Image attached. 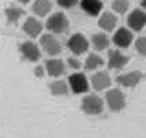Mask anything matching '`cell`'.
<instances>
[{
	"label": "cell",
	"instance_id": "6da1fadb",
	"mask_svg": "<svg viewBox=\"0 0 146 138\" xmlns=\"http://www.w3.org/2000/svg\"><path fill=\"white\" fill-rule=\"evenodd\" d=\"M81 109L90 116H98L104 112V101L97 94H86L81 101Z\"/></svg>",
	"mask_w": 146,
	"mask_h": 138
},
{
	"label": "cell",
	"instance_id": "7a4b0ae2",
	"mask_svg": "<svg viewBox=\"0 0 146 138\" xmlns=\"http://www.w3.org/2000/svg\"><path fill=\"white\" fill-rule=\"evenodd\" d=\"M45 26H46L48 30L55 33V34H63V33L68 31L70 22H68V18L63 13H55L48 18Z\"/></svg>",
	"mask_w": 146,
	"mask_h": 138
},
{
	"label": "cell",
	"instance_id": "3957f363",
	"mask_svg": "<svg viewBox=\"0 0 146 138\" xmlns=\"http://www.w3.org/2000/svg\"><path fill=\"white\" fill-rule=\"evenodd\" d=\"M105 103L108 105L109 111L120 112L126 108V94L120 89H109L105 93Z\"/></svg>",
	"mask_w": 146,
	"mask_h": 138
},
{
	"label": "cell",
	"instance_id": "277c9868",
	"mask_svg": "<svg viewBox=\"0 0 146 138\" xmlns=\"http://www.w3.org/2000/svg\"><path fill=\"white\" fill-rule=\"evenodd\" d=\"M143 78H145V74L142 71L134 70V71H128V73L117 75L116 77V83L123 86V88L134 89L135 86H138L141 82L143 81Z\"/></svg>",
	"mask_w": 146,
	"mask_h": 138
},
{
	"label": "cell",
	"instance_id": "5b68a950",
	"mask_svg": "<svg viewBox=\"0 0 146 138\" xmlns=\"http://www.w3.org/2000/svg\"><path fill=\"white\" fill-rule=\"evenodd\" d=\"M19 53L23 60L26 62H37L41 57V52L37 44H34L33 41H23L19 44Z\"/></svg>",
	"mask_w": 146,
	"mask_h": 138
},
{
	"label": "cell",
	"instance_id": "8992f818",
	"mask_svg": "<svg viewBox=\"0 0 146 138\" xmlns=\"http://www.w3.org/2000/svg\"><path fill=\"white\" fill-rule=\"evenodd\" d=\"M70 90L74 94H83L89 90V82L83 73H74L68 77Z\"/></svg>",
	"mask_w": 146,
	"mask_h": 138
},
{
	"label": "cell",
	"instance_id": "52a82bcc",
	"mask_svg": "<svg viewBox=\"0 0 146 138\" xmlns=\"http://www.w3.org/2000/svg\"><path fill=\"white\" fill-rule=\"evenodd\" d=\"M67 48L74 53V55H82L85 53L86 51L89 49V43H88V40L85 38L82 33H75V34H72L70 38H68V41H67Z\"/></svg>",
	"mask_w": 146,
	"mask_h": 138
},
{
	"label": "cell",
	"instance_id": "ba28073f",
	"mask_svg": "<svg viewBox=\"0 0 146 138\" xmlns=\"http://www.w3.org/2000/svg\"><path fill=\"white\" fill-rule=\"evenodd\" d=\"M40 44H41V48L44 49L45 53H48L51 56H56V55H59L62 52L60 41L53 34H51V33L44 34L42 37L40 38Z\"/></svg>",
	"mask_w": 146,
	"mask_h": 138
},
{
	"label": "cell",
	"instance_id": "9c48e42d",
	"mask_svg": "<svg viewBox=\"0 0 146 138\" xmlns=\"http://www.w3.org/2000/svg\"><path fill=\"white\" fill-rule=\"evenodd\" d=\"M128 60H130V57L121 53L119 49H111L108 53L107 64H108L109 70H121L127 66Z\"/></svg>",
	"mask_w": 146,
	"mask_h": 138
},
{
	"label": "cell",
	"instance_id": "30bf717a",
	"mask_svg": "<svg viewBox=\"0 0 146 138\" xmlns=\"http://www.w3.org/2000/svg\"><path fill=\"white\" fill-rule=\"evenodd\" d=\"M127 25L134 31H141L146 26V13L139 8L133 10L127 17Z\"/></svg>",
	"mask_w": 146,
	"mask_h": 138
},
{
	"label": "cell",
	"instance_id": "8fae6325",
	"mask_svg": "<svg viewBox=\"0 0 146 138\" xmlns=\"http://www.w3.org/2000/svg\"><path fill=\"white\" fill-rule=\"evenodd\" d=\"M92 86L96 92H101V90H105L107 88L111 86L112 83V79L107 71H98V73H94L92 75Z\"/></svg>",
	"mask_w": 146,
	"mask_h": 138
},
{
	"label": "cell",
	"instance_id": "7c38bea8",
	"mask_svg": "<svg viewBox=\"0 0 146 138\" xmlns=\"http://www.w3.org/2000/svg\"><path fill=\"white\" fill-rule=\"evenodd\" d=\"M133 33L131 30H128L126 27H120V29H117L116 33L113 34V38H112V41H113V44L117 47V48H128L130 44L133 43Z\"/></svg>",
	"mask_w": 146,
	"mask_h": 138
},
{
	"label": "cell",
	"instance_id": "4fadbf2b",
	"mask_svg": "<svg viewBox=\"0 0 146 138\" xmlns=\"http://www.w3.org/2000/svg\"><path fill=\"white\" fill-rule=\"evenodd\" d=\"M22 29H23V31H25L30 38H36V37H38L40 33L42 31V23H41L38 19L33 18V17H29V18L25 21Z\"/></svg>",
	"mask_w": 146,
	"mask_h": 138
},
{
	"label": "cell",
	"instance_id": "5bb4252c",
	"mask_svg": "<svg viewBox=\"0 0 146 138\" xmlns=\"http://www.w3.org/2000/svg\"><path fill=\"white\" fill-rule=\"evenodd\" d=\"M81 8L85 14L89 17H98V14L102 11V1L101 0H81Z\"/></svg>",
	"mask_w": 146,
	"mask_h": 138
},
{
	"label": "cell",
	"instance_id": "9a60e30c",
	"mask_svg": "<svg viewBox=\"0 0 146 138\" xmlns=\"http://www.w3.org/2000/svg\"><path fill=\"white\" fill-rule=\"evenodd\" d=\"M45 69L51 77H60L62 74H64L66 66H64L63 60H60L57 57H51L45 62Z\"/></svg>",
	"mask_w": 146,
	"mask_h": 138
},
{
	"label": "cell",
	"instance_id": "2e32d148",
	"mask_svg": "<svg viewBox=\"0 0 146 138\" xmlns=\"http://www.w3.org/2000/svg\"><path fill=\"white\" fill-rule=\"evenodd\" d=\"M117 23V18L112 13H104L98 19V26L105 31H112Z\"/></svg>",
	"mask_w": 146,
	"mask_h": 138
},
{
	"label": "cell",
	"instance_id": "e0dca14e",
	"mask_svg": "<svg viewBox=\"0 0 146 138\" xmlns=\"http://www.w3.org/2000/svg\"><path fill=\"white\" fill-rule=\"evenodd\" d=\"M70 90V85L63 79H57L49 83V92L52 96H67Z\"/></svg>",
	"mask_w": 146,
	"mask_h": 138
},
{
	"label": "cell",
	"instance_id": "ac0fdd59",
	"mask_svg": "<svg viewBox=\"0 0 146 138\" xmlns=\"http://www.w3.org/2000/svg\"><path fill=\"white\" fill-rule=\"evenodd\" d=\"M4 14H6L7 23H8V25H17L19 19L25 15V11H23L22 8H19V7L10 6L4 10Z\"/></svg>",
	"mask_w": 146,
	"mask_h": 138
},
{
	"label": "cell",
	"instance_id": "d6986e66",
	"mask_svg": "<svg viewBox=\"0 0 146 138\" xmlns=\"http://www.w3.org/2000/svg\"><path fill=\"white\" fill-rule=\"evenodd\" d=\"M92 44H93V48L96 51H105L109 47L111 41H109L108 36L105 33H96L92 36Z\"/></svg>",
	"mask_w": 146,
	"mask_h": 138
},
{
	"label": "cell",
	"instance_id": "ffe728a7",
	"mask_svg": "<svg viewBox=\"0 0 146 138\" xmlns=\"http://www.w3.org/2000/svg\"><path fill=\"white\" fill-rule=\"evenodd\" d=\"M52 10V3L49 0H36L32 7V11L37 17H45Z\"/></svg>",
	"mask_w": 146,
	"mask_h": 138
},
{
	"label": "cell",
	"instance_id": "44dd1931",
	"mask_svg": "<svg viewBox=\"0 0 146 138\" xmlns=\"http://www.w3.org/2000/svg\"><path fill=\"white\" fill-rule=\"evenodd\" d=\"M101 66H104V60L100 55H96V53H90L85 60V70L86 71H94V70L100 69Z\"/></svg>",
	"mask_w": 146,
	"mask_h": 138
},
{
	"label": "cell",
	"instance_id": "7402d4cb",
	"mask_svg": "<svg viewBox=\"0 0 146 138\" xmlns=\"http://www.w3.org/2000/svg\"><path fill=\"white\" fill-rule=\"evenodd\" d=\"M128 7H130L128 0H113L112 1V10H113L115 13L120 14V15L127 13Z\"/></svg>",
	"mask_w": 146,
	"mask_h": 138
},
{
	"label": "cell",
	"instance_id": "603a6c76",
	"mask_svg": "<svg viewBox=\"0 0 146 138\" xmlns=\"http://www.w3.org/2000/svg\"><path fill=\"white\" fill-rule=\"evenodd\" d=\"M135 49L137 52L142 55V56H146V37L142 36V37H138L135 40Z\"/></svg>",
	"mask_w": 146,
	"mask_h": 138
},
{
	"label": "cell",
	"instance_id": "cb8c5ba5",
	"mask_svg": "<svg viewBox=\"0 0 146 138\" xmlns=\"http://www.w3.org/2000/svg\"><path fill=\"white\" fill-rule=\"evenodd\" d=\"M67 66L70 67V69L72 70H79L81 67H82V63H81V60L79 59H76V56H71L67 59Z\"/></svg>",
	"mask_w": 146,
	"mask_h": 138
},
{
	"label": "cell",
	"instance_id": "d4e9b609",
	"mask_svg": "<svg viewBox=\"0 0 146 138\" xmlns=\"http://www.w3.org/2000/svg\"><path fill=\"white\" fill-rule=\"evenodd\" d=\"M56 1L62 8H72L74 6H76L79 0H56Z\"/></svg>",
	"mask_w": 146,
	"mask_h": 138
},
{
	"label": "cell",
	"instance_id": "484cf974",
	"mask_svg": "<svg viewBox=\"0 0 146 138\" xmlns=\"http://www.w3.org/2000/svg\"><path fill=\"white\" fill-rule=\"evenodd\" d=\"M33 74H34V77L37 78V79H42L45 77V70L42 66H36L34 67V70H33Z\"/></svg>",
	"mask_w": 146,
	"mask_h": 138
},
{
	"label": "cell",
	"instance_id": "4316f807",
	"mask_svg": "<svg viewBox=\"0 0 146 138\" xmlns=\"http://www.w3.org/2000/svg\"><path fill=\"white\" fill-rule=\"evenodd\" d=\"M141 6L143 8H146V0H141Z\"/></svg>",
	"mask_w": 146,
	"mask_h": 138
},
{
	"label": "cell",
	"instance_id": "83f0119b",
	"mask_svg": "<svg viewBox=\"0 0 146 138\" xmlns=\"http://www.w3.org/2000/svg\"><path fill=\"white\" fill-rule=\"evenodd\" d=\"M18 1H19V3H22V4H27L30 0H18Z\"/></svg>",
	"mask_w": 146,
	"mask_h": 138
}]
</instances>
